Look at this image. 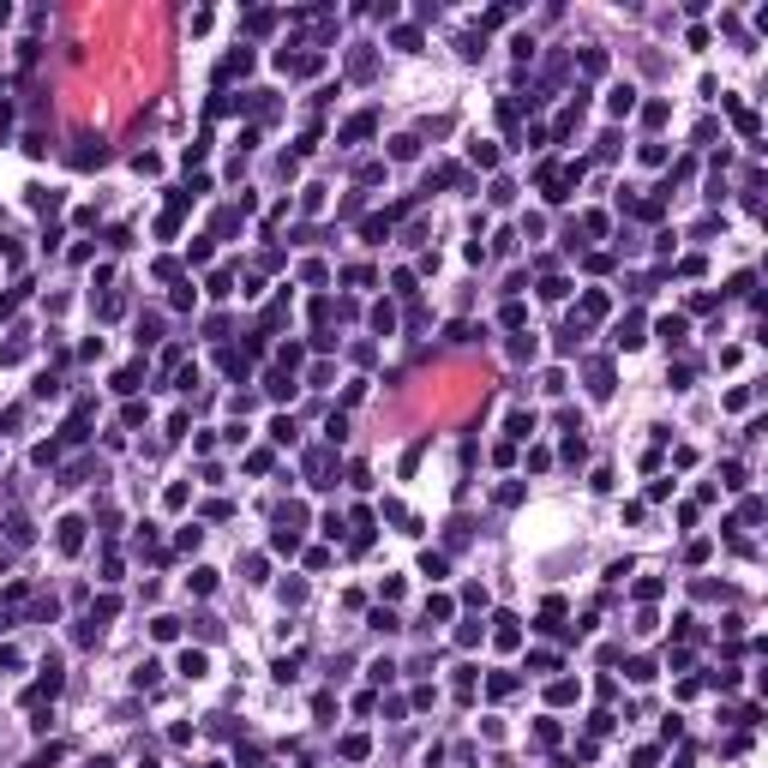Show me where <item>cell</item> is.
<instances>
[{
    "label": "cell",
    "mask_w": 768,
    "mask_h": 768,
    "mask_svg": "<svg viewBox=\"0 0 768 768\" xmlns=\"http://www.w3.org/2000/svg\"><path fill=\"white\" fill-rule=\"evenodd\" d=\"M78 546H84V522L66 516V522H61V552H78Z\"/></svg>",
    "instance_id": "obj_1"
},
{
    "label": "cell",
    "mask_w": 768,
    "mask_h": 768,
    "mask_svg": "<svg viewBox=\"0 0 768 768\" xmlns=\"http://www.w3.org/2000/svg\"><path fill=\"white\" fill-rule=\"evenodd\" d=\"M468 156H474L481 168H492V163H498V151H492V144H468Z\"/></svg>",
    "instance_id": "obj_10"
},
{
    "label": "cell",
    "mask_w": 768,
    "mask_h": 768,
    "mask_svg": "<svg viewBox=\"0 0 768 768\" xmlns=\"http://www.w3.org/2000/svg\"><path fill=\"white\" fill-rule=\"evenodd\" d=\"M528 432H534V414H522V408H516V414H511V438H528Z\"/></svg>",
    "instance_id": "obj_8"
},
{
    "label": "cell",
    "mask_w": 768,
    "mask_h": 768,
    "mask_svg": "<svg viewBox=\"0 0 768 768\" xmlns=\"http://www.w3.org/2000/svg\"><path fill=\"white\" fill-rule=\"evenodd\" d=\"M661 336L678 348V342H684V318H661Z\"/></svg>",
    "instance_id": "obj_7"
},
{
    "label": "cell",
    "mask_w": 768,
    "mask_h": 768,
    "mask_svg": "<svg viewBox=\"0 0 768 768\" xmlns=\"http://www.w3.org/2000/svg\"><path fill=\"white\" fill-rule=\"evenodd\" d=\"M366 133H372V114H354V121H348V133H342V138H366Z\"/></svg>",
    "instance_id": "obj_9"
},
{
    "label": "cell",
    "mask_w": 768,
    "mask_h": 768,
    "mask_svg": "<svg viewBox=\"0 0 768 768\" xmlns=\"http://www.w3.org/2000/svg\"><path fill=\"white\" fill-rule=\"evenodd\" d=\"M181 672H186V678H204V654H198V648H186V654H181Z\"/></svg>",
    "instance_id": "obj_5"
},
{
    "label": "cell",
    "mask_w": 768,
    "mask_h": 768,
    "mask_svg": "<svg viewBox=\"0 0 768 768\" xmlns=\"http://www.w3.org/2000/svg\"><path fill=\"white\" fill-rule=\"evenodd\" d=\"M492 624H498V631H492V636H498V648H516V618H511V612H498Z\"/></svg>",
    "instance_id": "obj_2"
},
{
    "label": "cell",
    "mask_w": 768,
    "mask_h": 768,
    "mask_svg": "<svg viewBox=\"0 0 768 768\" xmlns=\"http://www.w3.org/2000/svg\"><path fill=\"white\" fill-rule=\"evenodd\" d=\"M606 108H612V114H631V108H636V91H631V84H618V91H612V103H606Z\"/></svg>",
    "instance_id": "obj_4"
},
{
    "label": "cell",
    "mask_w": 768,
    "mask_h": 768,
    "mask_svg": "<svg viewBox=\"0 0 768 768\" xmlns=\"http://www.w3.org/2000/svg\"><path fill=\"white\" fill-rule=\"evenodd\" d=\"M342 756H348V762H361V756H366V738L348 732V738H342Z\"/></svg>",
    "instance_id": "obj_6"
},
{
    "label": "cell",
    "mask_w": 768,
    "mask_h": 768,
    "mask_svg": "<svg viewBox=\"0 0 768 768\" xmlns=\"http://www.w3.org/2000/svg\"><path fill=\"white\" fill-rule=\"evenodd\" d=\"M636 342H642V318H624L618 324V348H636Z\"/></svg>",
    "instance_id": "obj_3"
}]
</instances>
